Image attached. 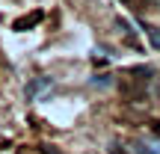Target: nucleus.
<instances>
[{
  "label": "nucleus",
  "mask_w": 160,
  "mask_h": 154,
  "mask_svg": "<svg viewBox=\"0 0 160 154\" xmlns=\"http://www.w3.org/2000/svg\"><path fill=\"white\" fill-rule=\"evenodd\" d=\"M151 74H154V71H151V68H145V65H137V68H131L125 77L119 80L122 95H125V98H131V101L142 98V95H145V89H148V83H151Z\"/></svg>",
  "instance_id": "obj_1"
},
{
  "label": "nucleus",
  "mask_w": 160,
  "mask_h": 154,
  "mask_svg": "<svg viewBox=\"0 0 160 154\" xmlns=\"http://www.w3.org/2000/svg\"><path fill=\"white\" fill-rule=\"evenodd\" d=\"M42 21H45V12H42V9H36V12H30V15L18 18V21L12 24V30H15V33H24V30H33L36 24H42Z\"/></svg>",
  "instance_id": "obj_2"
},
{
  "label": "nucleus",
  "mask_w": 160,
  "mask_h": 154,
  "mask_svg": "<svg viewBox=\"0 0 160 154\" xmlns=\"http://www.w3.org/2000/svg\"><path fill=\"white\" fill-rule=\"evenodd\" d=\"M48 86H51V77H36L33 83L27 86V98H36L42 89H48Z\"/></svg>",
  "instance_id": "obj_3"
},
{
  "label": "nucleus",
  "mask_w": 160,
  "mask_h": 154,
  "mask_svg": "<svg viewBox=\"0 0 160 154\" xmlns=\"http://www.w3.org/2000/svg\"><path fill=\"white\" fill-rule=\"evenodd\" d=\"M145 36H148L151 47H157V51H160V27H145Z\"/></svg>",
  "instance_id": "obj_4"
},
{
  "label": "nucleus",
  "mask_w": 160,
  "mask_h": 154,
  "mask_svg": "<svg viewBox=\"0 0 160 154\" xmlns=\"http://www.w3.org/2000/svg\"><path fill=\"white\" fill-rule=\"evenodd\" d=\"M92 83H95V86H107V83H110V77H107V74H104V77H95Z\"/></svg>",
  "instance_id": "obj_5"
},
{
  "label": "nucleus",
  "mask_w": 160,
  "mask_h": 154,
  "mask_svg": "<svg viewBox=\"0 0 160 154\" xmlns=\"http://www.w3.org/2000/svg\"><path fill=\"white\" fill-rule=\"evenodd\" d=\"M110 154H128V151H119V145H113V151H110Z\"/></svg>",
  "instance_id": "obj_6"
},
{
  "label": "nucleus",
  "mask_w": 160,
  "mask_h": 154,
  "mask_svg": "<svg viewBox=\"0 0 160 154\" xmlns=\"http://www.w3.org/2000/svg\"><path fill=\"white\" fill-rule=\"evenodd\" d=\"M157 3H160V0H157Z\"/></svg>",
  "instance_id": "obj_7"
}]
</instances>
